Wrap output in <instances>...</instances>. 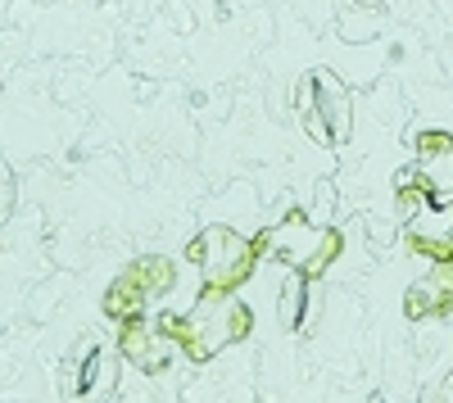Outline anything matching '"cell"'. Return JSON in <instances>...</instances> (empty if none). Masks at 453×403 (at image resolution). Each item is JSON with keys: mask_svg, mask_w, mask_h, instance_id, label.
Wrapping results in <instances>:
<instances>
[{"mask_svg": "<svg viewBox=\"0 0 453 403\" xmlns=\"http://www.w3.org/2000/svg\"><path fill=\"white\" fill-rule=\"evenodd\" d=\"M104 313L113 322H127V317H150V295L132 281V277H119L109 290H104Z\"/></svg>", "mask_w": 453, "mask_h": 403, "instance_id": "obj_10", "label": "cell"}, {"mask_svg": "<svg viewBox=\"0 0 453 403\" xmlns=\"http://www.w3.org/2000/svg\"><path fill=\"white\" fill-rule=\"evenodd\" d=\"M186 259L200 268V281L209 290L236 295V285H245L254 277L258 249H254V240L236 236L232 227H209V232H200L191 245H186Z\"/></svg>", "mask_w": 453, "mask_h": 403, "instance_id": "obj_3", "label": "cell"}, {"mask_svg": "<svg viewBox=\"0 0 453 403\" xmlns=\"http://www.w3.org/2000/svg\"><path fill=\"white\" fill-rule=\"evenodd\" d=\"M14 195H19V186H14V172L0 163V223L10 217V209H14Z\"/></svg>", "mask_w": 453, "mask_h": 403, "instance_id": "obj_12", "label": "cell"}, {"mask_svg": "<svg viewBox=\"0 0 453 403\" xmlns=\"http://www.w3.org/2000/svg\"><path fill=\"white\" fill-rule=\"evenodd\" d=\"M403 313H408L412 322L453 313V259L431 263V272H426L418 285H408V295H403Z\"/></svg>", "mask_w": 453, "mask_h": 403, "instance_id": "obj_6", "label": "cell"}, {"mask_svg": "<svg viewBox=\"0 0 453 403\" xmlns=\"http://www.w3.org/2000/svg\"><path fill=\"white\" fill-rule=\"evenodd\" d=\"M254 249H258V259H277V263H286L290 272H304V277L318 281V277L335 263L340 236H335V232L309 227V217L295 209L281 227L258 232V236H254Z\"/></svg>", "mask_w": 453, "mask_h": 403, "instance_id": "obj_2", "label": "cell"}, {"mask_svg": "<svg viewBox=\"0 0 453 403\" xmlns=\"http://www.w3.org/2000/svg\"><path fill=\"white\" fill-rule=\"evenodd\" d=\"M123 277H132L150 300L168 295V290L177 285V268H173V259H164V254H141V259H132V263H127V272H123Z\"/></svg>", "mask_w": 453, "mask_h": 403, "instance_id": "obj_9", "label": "cell"}, {"mask_svg": "<svg viewBox=\"0 0 453 403\" xmlns=\"http://www.w3.org/2000/svg\"><path fill=\"white\" fill-rule=\"evenodd\" d=\"M444 150H453V136H449V132H422V136H418V155L435 159V155H444Z\"/></svg>", "mask_w": 453, "mask_h": 403, "instance_id": "obj_11", "label": "cell"}, {"mask_svg": "<svg viewBox=\"0 0 453 403\" xmlns=\"http://www.w3.org/2000/svg\"><path fill=\"white\" fill-rule=\"evenodd\" d=\"M173 349L177 345L159 331L155 317H127V322H119V354L132 362V368L159 376L168 362H173Z\"/></svg>", "mask_w": 453, "mask_h": 403, "instance_id": "obj_5", "label": "cell"}, {"mask_svg": "<svg viewBox=\"0 0 453 403\" xmlns=\"http://www.w3.org/2000/svg\"><path fill=\"white\" fill-rule=\"evenodd\" d=\"M281 322L299 336L313 326V277H304V272L286 277V285H281Z\"/></svg>", "mask_w": 453, "mask_h": 403, "instance_id": "obj_7", "label": "cell"}, {"mask_svg": "<svg viewBox=\"0 0 453 403\" xmlns=\"http://www.w3.org/2000/svg\"><path fill=\"white\" fill-rule=\"evenodd\" d=\"M155 322L191 362H209L218 349L241 345L254 331V313L226 295V290H209V285L200 290L191 313H159Z\"/></svg>", "mask_w": 453, "mask_h": 403, "instance_id": "obj_1", "label": "cell"}, {"mask_svg": "<svg viewBox=\"0 0 453 403\" xmlns=\"http://www.w3.org/2000/svg\"><path fill=\"white\" fill-rule=\"evenodd\" d=\"M299 123H304V132L322 145H340L349 136V95L345 87H340L331 72H309L304 82H299Z\"/></svg>", "mask_w": 453, "mask_h": 403, "instance_id": "obj_4", "label": "cell"}, {"mask_svg": "<svg viewBox=\"0 0 453 403\" xmlns=\"http://www.w3.org/2000/svg\"><path fill=\"white\" fill-rule=\"evenodd\" d=\"M109 381H113V372H109V362H104V349H100L96 340L82 345L78 368H73V376H68V394H73V399H87V394L109 390Z\"/></svg>", "mask_w": 453, "mask_h": 403, "instance_id": "obj_8", "label": "cell"}]
</instances>
